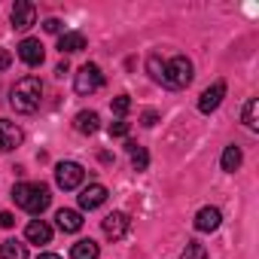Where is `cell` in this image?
Masks as SVG:
<instances>
[{
	"label": "cell",
	"instance_id": "1",
	"mask_svg": "<svg viewBox=\"0 0 259 259\" xmlns=\"http://www.w3.org/2000/svg\"><path fill=\"white\" fill-rule=\"evenodd\" d=\"M40 101H43V82L37 76H22L10 92V104L16 113H37Z\"/></svg>",
	"mask_w": 259,
	"mask_h": 259
},
{
	"label": "cell",
	"instance_id": "2",
	"mask_svg": "<svg viewBox=\"0 0 259 259\" xmlns=\"http://www.w3.org/2000/svg\"><path fill=\"white\" fill-rule=\"evenodd\" d=\"M13 198H16V204L22 210L34 213V217H40L49 207V201H52L46 183H19V186H13Z\"/></svg>",
	"mask_w": 259,
	"mask_h": 259
},
{
	"label": "cell",
	"instance_id": "3",
	"mask_svg": "<svg viewBox=\"0 0 259 259\" xmlns=\"http://www.w3.org/2000/svg\"><path fill=\"white\" fill-rule=\"evenodd\" d=\"M192 61L186 58V55H177V58H171L168 64H165V85L168 89H186L189 82H192Z\"/></svg>",
	"mask_w": 259,
	"mask_h": 259
},
{
	"label": "cell",
	"instance_id": "4",
	"mask_svg": "<svg viewBox=\"0 0 259 259\" xmlns=\"http://www.w3.org/2000/svg\"><path fill=\"white\" fill-rule=\"evenodd\" d=\"M104 85V73H101V67L98 64H82L79 70H76V76H73V89H76V95H92V92H98Z\"/></svg>",
	"mask_w": 259,
	"mask_h": 259
},
{
	"label": "cell",
	"instance_id": "5",
	"mask_svg": "<svg viewBox=\"0 0 259 259\" xmlns=\"http://www.w3.org/2000/svg\"><path fill=\"white\" fill-rule=\"evenodd\" d=\"M82 180H85V168L79 165V162H58V168H55V183L61 186V189H79L82 186Z\"/></svg>",
	"mask_w": 259,
	"mask_h": 259
},
{
	"label": "cell",
	"instance_id": "6",
	"mask_svg": "<svg viewBox=\"0 0 259 259\" xmlns=\"http://www.w3.org/2000/svg\"><path fill=\"white\" fill-rule=\"evenodd\" d=\"M10 22H13V28H16V31H28V28L37 22V7L31 4V0H16Z\"/></svg>",
	"mask_w": 259,
	"mask_h": 259
},
{
	"label": "cell",
	"instance_id": "7",
	"mask_svg": "<svg viewBox=\"0 0 259 259\" xmlns=\"http://www.w3.org/2000/svg\"><path fill=\"white\" fill-rule=\"evenodd\" d=\"M101 226H104V235H107V238L119 241V238L128 235V229H132V220H128V213H122V210H113V213L104 217Z\"/></svg>",
	"mask_w": 259,
	"mask_h": 259
},
{
	"label": "cell",
	"instance_id": "8",
	"mask_svg": "<svg viewBox=\"0 0 259 259\" xmlns=\"http://www.w3.org/2000/svg\"><path fill=\"white\" fill-rule=\"evenodd\" d=\"M22 141H25V132H22V128H19L16 122H10V119H0V150L10 153V150L22 147Z\"/></svg>",
	"mask_w": 259,
	"mask_h": 259
},
{
	"label": "cell",
	"instance_id": "9",
	"mask_svg": "<svg viewBox=\"0 0 259 259\" xmlns=\"http://www.w3.org/2000/svg\"><path fill=\"white\" fill-rule=\"evenodd\" d=\"M19 58H22L28 67H40V64H43V58H46L43 43H40V40H34V37H25V40L19 43Z\"/></svg>",
	"mask_w": 259,
	"mask_h": 259
},
{
	"label": "cell",
	"instance_id": "10",
	"mask_svg": "<svg viewBox=\"0 0 259 259\" xmlns=\"http://www.w3.org/2000/svg\"><path fill=\"white\" fill-rule=\"evenodd\" d=\"M223 98H226V82L217 79L213 85H207V89L201 92V98H198V110H201V113H213V110L223 104Z\"/></svg>",
	"mask_w": 259,
	"mask_h": 259
},
{
	"label": "cell",
	"instance_id": "11",
	"mask_svg": "<svg viewBox=\"0 0 259 259\" xmlns=\"http://www.w3.org/2000/svg\"><path fill=\"white\" fill-rule=\"evenodd\" d=\"M107 201V186H101V183H89L82 192H79V207L82 210H95V207H101Z\"/></svg>",
	"mask_w": 259,
	"mask_h": 259
},
{
	"label": "cell",
	"instance_id": "12",
	"mask_svg": "<svg viewBox=\"0 0 259 259\" xmlns=\"http://www.w3.org/2000/svg\"><path fill=\"white\" fill-rule=\"evenodd\" d=\"M220 223H223L220 207H201V210L195 213V229H198V232H217Z\"/></svg>",
	"mask_w": 259,
	"mask_h": 259
},
{
	"label": "cell",
	"instance_id": "13",
	"mask_svg": "<svg viewBox=\"0 0 259 259\" xmlns=\"http://www.w3.org/2000/svg\"><path fill=\"white\" fill-rule=\"evenodd\" d=\"M25 238L40 247V244H49V241H52V229H49V223H43V220H31L28 229H25Z\"/></svg>",
	"mask_w": 259,
	"mask_h": 259
},
{
	"label": "cell",
	"instance_id": "14",
	"mask_svg": "<svg viewBox=\"0 0 259 259\" xmlns=\"http://www.w3.org/2000/svg\"><path fill=\"white\" fill-rule=\"evenodd\" d=\"M73 128H76L79 135H95L98 128H101V116H98L95 110H82V113H76Z\"/></svg>",
	"mask_w": 259,
	"mask_h": 259
},
{
	"label": "cell",
	"instance_id": "15",
	"mask_svg": "<svg viewBox=\"0 0 259 259\" xmlns=\"http://www.w3.org/2000/svg\"><path fill=\"white\" fill-rule=\"evenodd\" d=\"M55 223H58L61 232H79L82 229V213L79 210H70V207H61L55 213Z\"/></svg>",
	"mask_w": 259,
	"mask_h": 259
},
{
	"label": "cell",
	"instance_id": "16",
	"mask_svg": "<svg viewBox=\"0 0 259 259\" xmlns=\"http://www.w3.org/2000/svg\"><path fill=\"white\" fill-rule=\"evenodd\" d=\"M58 49H61V55L82 52V49H85V37H82L79 31H64V34L58 37Z\"/></svg>",
	"mask_w": 259,
	"mask_h": 259
},
{
	"label": "cell",
	"instance_id": "17",
	"mask_svg": "<svg viewBox=\"0 0 259 259\" xmlns=\"http://www.w3.org/2000/svg\"><path fill=\"white\" fill-rule=\"evenodd\" d=\"M98 253H101V247L92 238H82L70 247V259H98Z\"/></svg>",
	"mask_w": 259,
	"mask_h": 259
},
{
	"label": "cell",
	"instance_id": "18",
	"mask_svg": "<svg viewBox=\"0 0 259 259\" xmlns=\"http://www.w3.org/2000/svg\"><path fill=\"white\" fill-rule=\"evenodd\" d=\"M241 159H244V156H241V147H235V144H232V147H226V150H223L220 165H223V171H226V174H235V171L241 168Z\"/></svg>",
	"mask_w": 259,
	"mask_h": 259
},
{
	"label": "cell",
	"instance_id": "19",
	"mask_svg": "<svg viewBox=\"0 0 259 259\" xmlns=\"http://www.w3.org/2000/svg\"><path fill=\"white\" fill-rule=\"evenodd\" d=\"M0 259H28V247L22 241L10 238V241L0 244Z\"/></svg>",
	"mask_w": 259,
	"mask_h": 259
},
{
	"label": "cell",
	"instance_id": "20",
	"mask_svg": "<svg viewBox=\"0 0 259 259\" xmlns=\"http://www.w3.org/2000/svg\"><path fill=\"white\" fill-rule=\"evenodd\" d=\"M128 153H132V168L135 171H147L150 168V153L138 144H128Z\"/></svg>",
	"mask_w": 259,
	"mask_h": 259
},
{
	"label": "cell",
	"instance_id": "21",
	"mask_svg": "<svg viewBox=\"0 0 259 259\" xmlns=\"http://www.w3.org/2000/svg\"><path fill=\"white\" fill-rule=\"evenodd\" d=\"M180 259H207V247L201 241H189L180 253Z\"/></svg>",
	"mask_w": 259,
	"mask_h": 259
},
{
	"label": "cell",
	"instance_id": "22",
	"mask_svg": "<svg viewBox=\"0 0 259 259\" xmlns=\"http://www.w3.org/2000/svg\"><path fill=\"white\" fill-rule=\"evenodd\" d=\"M147 70H150V76H153L156 82L165 79V61H162L159 55H150V58H147Z\"/></svg>",
	"mask_w": 259,
	"mask_h": 259
},
{
	"label": "cell",
	"instance_id": "23",
	"mask_svg": "<svg viewBox=\"0 0 259 259\" xmlns=\"http://www.w3.org/2000/svg\"><path fill=\"white\" fill-rule=\"evenodd\" d=\"M256 107H259V101H256V98H250V101L244 104L241 119H244V125H247V128H256Z\"/></svg>",
	"mask_w": 259,
	"mask_h": 259
},
{
	"label": "cell",
	"instance_id": "24",
	"mask_svg": "<svg viewBox=\"0 0 259 259\" xmlns=\"http://www.w3.org/2000/svg\"><path fill=\"white\" fill-rule=\"evenodd\" d=\"M110 107H113V113H116V116L122 119V116H125L128 110H132V98H128V95H116V98L110 101Z\"/></svg>",
	"mask_w": 259,
	"mask_h": 259
},
{
	"label": "cell",
	"instance_id": "25",
	"mask_svg": "<svg viewBox=\"0 0 259 259\" xmlns=\"http://www.w3.org/2000/svg\"><path fill=\"white\" fill-rule=\"evenodd\" d=\"M128 132H132V125H128L125 119H116V122H110V138H125Z\"/></svg>",
	"mask_w": 259,
	"mask_h": 259
},
{
	"label": "cell",
	"instance_id": "26",
	"mask_svg": "<svg viewBox=\"0 0 259 259\" xmlns=\"http://www.w3.org/2000/svg\"><path fill=\"white\" fill-rule=\"evenodd\" d=\"M156 122H159V113H156V110H147V113L141 116V125H147V128H153Z\"/></svg>",
	"mask_w": 259,
	"mask_h": 259
},
{
	"label": "cell",
	"instance_id": "27",
	"mask_svg": "<svg viewBox=\"0 0 259 259\" xmlns=\"http://www.w3.org/2000/svg\"><path fill=\"white\" fill-rule=\"evenodd\" d=\"M0 226H4V229H13V226H16V217H13L10 210H0Z\"/></svg>",
	"mask_w": 259,
	"mask_h": 259
},
{
	"label": "cell",
	"instance_id": "28",
	"mask_svg": "<svg viewBox=\"0 0 259 259\" xmlns=\"http://www.w3.org/2000/svg\"><path fill=\"white\" fill-rule=\"evenodd\" d=\"M43 28H46L49 34H61V22H58V19H46V25H43Z\"/></svg>",
	"mask_w": 259,
	"mask_h": 259
},
{
	"label": "cell",
	"instance_id": "29",
	"mask_svg": "<svg viewBox=\"0 0 259 259\" xmlns=\"http://www.w3.org/2000/svg\"><path fill=\"white\" fill-rule=\"evenodd\" d=\"M10 64H13V55H10V52L4 49V52H0V70H7Z\"/></svg>",
	"mask_w": 259,
	"mask_h": 259
},
{
	"label": "cell",
	"instance_id": "30",
	"mask_svg": "<svg viewBox=\"0 0 259 259\" xmlns=\"http://www.w3.org/2000/svg\"><path fill=\"white\" fill-rule=\"evenodd\" d=\"M67 70H70V67H67V61H61V64H58V67H55V73H58V76H64V73H67Z\"/></svg>",
	"mask_w": 259,
	"mask_h": 259
},
{
	"label": "cell",
	"instance_id": "31",
	"mask_svg": "<svg viewBox=\"0 0 259 259\" xmlns=\"http://www.w3.org/2000/svg\"><path fill=\"white\" fill-rule=\"evenodd\" d=\"M37 259H61V256H58V253H40Z\"/></svg>",
	"mask_w": 259,
	"mask_h": 259
}]
</instances>
